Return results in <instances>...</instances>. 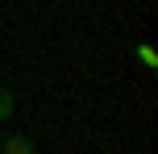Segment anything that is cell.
<instances>
[{
    "label": "cell",
    "instance_id": "cell-2",
    "mask_svg": "<svg viewBox=\"0 0 158 154\" xmlns=\"http://www.w3.org/2000/svg\"><path fill=\"white\" fill-rule=\"evenodd\" d=\"M8 117H13V96L0 88V121H8Z\"/></svg>",
    "mask_w": 158,
    "mask_h": 154
},
{
    "label": "cell",
    "instance_id": "cell-3",
    "mask_svg": "<svg viewBox=\"0 0 158 154\" xmlns=\"http://www.w3.org/2000/svg\"><path fill=\"white\" fill-rule=\"evenodd\" d=\"M137 54H142V63H146V67H158V54H154L150 46H142V50H137Z\"/></svg>",
    "mask_w": 158,
    "mask_h": 154
},
{
    "label": "cell",
    "instance_id": "cell-1",
    "mask_svg": "<svg viewBox=\"0 0 158 154\" xmlns=\"http://www.w3.org/2000/svg\"><path fill=\"white\" fill-rule=\"evenodd\" d=\"M0 154H33V142L21 138V133H17V138H4L0 142Z\"/></svg>",
    "mask_w": 158,
    "mask_h": 154
}]
</instances>
